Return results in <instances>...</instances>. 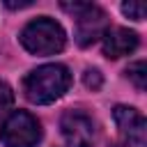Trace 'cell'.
<instances>
[{
	"instance_id": "1",
	"label": "cell",
	"mask_w": 147,
	"mask_h": 147,
	"mask_svg": "<svg viewBox=\"0 0 147 147\" xmlns=\"http://www.w3.org/2000/svg\"><path fill=\"white\" fill-rule=\"evenodd\" d=\"M71 85V74L64 64H44L30 71L23 80V92L32 103H51Z\"/></svg>"
},
{
	"instance_id": "2",
	"label": "cell",
	"mask_w": 147,
	"mask_h": 147,
	"mask_svg": "<svg viewBox=\"0 0 147 147\" xmlns=\"http://www.w3.org/2000/svg\"><path fill=\"white\" fill-rule=\"evenodd\" d=\"M64 41H67V34L62 30L60 23H55L53 18L48 16H41V18H34L30 21L23 32H21V44L25 51L34 53V55H53V53H60L64 48Z\"/></svg>"
},
{
	"instance_id": "3",
	"label": "cell",
	"mask_w": 147,
	"mask_h": 147,
	"mask_svg": "<svg viewBox=\"0 0 147 147\" xmlns=\"http://www.w3.org/2000/svg\"><path fill=\"white\" fill-rule=\"evenodd\" d=\"M62 9L76 18V41L78 46H90L108 30V16L101 7L92 2H62Z\"/></svg>"
},
{
	"instance_id": "4",
	"label": "cell",
	"mask_w": 147,
	"mask_h": 147,
	"mask_svg": "<svg viewBox=\"0 0 147 147\" xmlns=\"http://www.w3.org/2000/svg\"><path fill=\"white\" fill-rule=\"evenodd\" d=\"M0 138L7 147H37L41 140V124L30 113L14 110L0 129Z\"/></svg>"
},
{
	"instance_id": "5",
	"label": "cell",
	"mask_w": 147,
	"mask_h": 147,
	"mask_svg": "<svg viewBox=\"0 0 147 147\" xmlns=\"http://www.w3.org/2000/svg\"><path fill=\"white\" fill-rule=\"evenodd\" d=\"M60 129L69 147H92L96 140L94 119L83 110H67L60 119Z\"/></svg>"
},
{
	"instance_id": "6",
	"label": "cell",
	"mask_w": 147,
	"mask_h": 147,
	"mask_svg": "<svg viewBox=\"0 0 147 147\" xmlns=\"http://www.w3.org/2000/svg\"><path fill=\"white\" fill-rule=\"evenodd\" d=\"M115 124L122 133V142L133 145V147H145V136H147V122L145 117L129 106H117L113 110Z\"/></svg>"
},
{
	"instance_id": "7",
	"label": "cell",
	"mask_w": 147,
	"mask_h": 147,
	"mask_svg": "<svg viewBox=\"0 0 147 147\" xmlns=\"http://www.w3.org/2000/svg\"><path fill=\"white\" fill-rule=\"evenodd\" d=\"M136 46H138V34L133 30L113 28V30H106V34H103V55L110 60H117V57L133 53Z\"/></svg>"
},
{
	"instance_id": "8",
	"label": "cell",
	"mask_w": 147,
	"mask_h": 147,
	"mask_svg": "<svg viewBox=\"0 0 147 147\" xmlns=\"http://www.w3.org/2000/svg\"><path fill=\"white\" fill-rule=\"evenodd\" d=\"M126 76H129V80H131L138 90H145V87H147V64H145V62H133V64L126 69Z\"/></svg>"
},
{
	"instance_id": "9",
	"label": "cell",
	"mask_w": 147,
	"mask_h": 147,
	"mask_svg": "<svg viewBox=\"0 0 147 147\" xmlns=\"http://www.w3.org/2000/svg\"><path fill=\"white\" fill-rule=\"evenodd\" d=\"M122 11H124L129 18H133V21H142L147 7H145V2H124V5H122Z\"/></svg>"
},
{
	"instance_id": "10",
	"label": "cell",
	"mask_w": 147,
	"mask_h": 147,
	"mask_svg": "<svg viewBox=\"0 0 147 147\" xmlns=\"http://www.w3.org/2000/svg\"><path fill=\"white\" fill-rule=\"evenodd\" d=\"M14 106V92L7 83H0V117Z\"/></svg>"
},
{
	"instance_id": "11",
	"label": "cell",
	"mask_w": 147,
	"mask_h": 147,
	"mask_svg": "<svg viewBox=\"0 0 147 147\" xmlns=\"http://www.w3.org/2000/svg\"><path fill=\"white\" fill-rule=\"evenodd\" d=\"M83 83H85V87H90V90L94 92V90L101 87L103 78H101V74H99L96 69H85V74H83Z\"/></svg>"
},
{
	"instance_id": "12",
	"label": "cell",
	"mask_w": 147,
	"mask_h": 147,
	"mask_svg": "<svg viewBox=\"0 0 147 147\" xmlns=\"http://www.w3.org/2000/svg\"><path fill=\"white\" fill-rule=\"evenodd\" d=\"M30 5H32L30 0H28V2H7L9 9H21V7H30Z\"/></svg>"
},
{
	"instance_id": "13",
	"label": "cell",
	"mask_w": 147,
	"mask_h": 147,
	"mask_svg": "<svg viewBox=\"0 0 147 147\" xmlns=\"http://www.w3.org/2000/svg\"><path fill=\"white\" fill-rule=\"evenodd\" d=\"M113 147H133V145H126V142H117V145H113Z\"/></svg>"
}]
</instances>
